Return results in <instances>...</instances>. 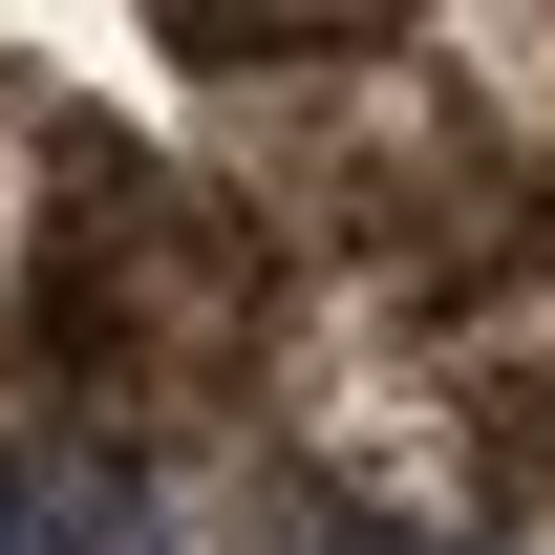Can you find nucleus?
<instances>
[{
  "mask_svg": "<svg viewBox=\"0 0 555 555\" xmlns=\"http://www.w3.org/2000/svg\"><path fill=\"white\" fill-rule=\"evenodd\" d=\"M0 555H555V0H0Z\"/></svg>",
  "mask_w": 555,
  "mask_h": 555,
  "instance_id": "f257e3e1",
  "label": "nucleus"
}]
</instances>
